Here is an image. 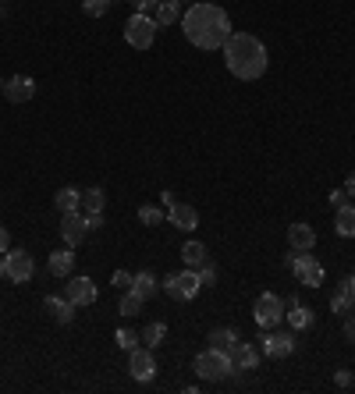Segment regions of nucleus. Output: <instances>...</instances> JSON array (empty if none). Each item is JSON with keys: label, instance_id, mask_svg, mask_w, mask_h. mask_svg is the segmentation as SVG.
Listing matches in <instances>:
<instances>
[{"label": "nucleus", "instance_id": "obj_1", "mask_svg": "<svg viewBox=\"0 0 355 394\" xmlns=\"http://www.w3.org/2000/svg\"><path fill=\"white\" fill-rule=\"evenodd\" d=\"M182 32L199 50H220L231 36V18L217 4H192L182 15Z\"/></svg>", "mask_w": 355, "mask_h": 394}, {"label": "nucleus", "instance_id": "obj_2", "mask_svg": "<svg viewBox=\"0 0 355 394\" xmlns=\"http://www.w3.org/2000/svg\"><path fill=\"white\" fill-rule=\"evenodd\" d=\"M220 50H224V64H227V72H231L234 79L256 82V79L267 75L270 53H267L263 39H256L253 32H231Z\"/></svg>", "mask_w": 355, "mask_h": 394}, {"label": "nucleus", "instance_id": "obj_3", "mask_svg": "<svg viewBox=\"0 0 355 394\" xmlns=\"http://www.w3.org/2000/svg\"><path fill=\"white\" fill-rule=\"evenodd\" d=\"M192 369H196L203 380L217 383V380H224V376H231V373H234V362H231V355H227V352H220V348H206V352H199V355H196Z\"/></svg>", "mask_w": 355, "mask_h": 394}, {"label": "nucleus", "instance_id": "obj_4", "mask_svg": "<svg viewBox=\"0 0 355 394\" xmlns=\"http://www.w3.org/2000/svg\"><path fill=\"white\" fill-rule=\"evenodd\" d=\"M284 266L299 277V285H306V288H320L323 280H327V270H323V263L320 259H313L309 252H299V256H284Z\"/></svg>", "mask_w": 355, "mask_h": 394}, {"label": "nucleus", "instance_id": "obj_5", "mask_svg": "<svg viewBox=\"0 0 355 394\" xmlns=\"http://www.w3.org/2000/svg\"><path fill=\"white\" fill-rule=\"evenodd\" d=\"M160 288L174 299V302H189V299H196L199 295V273L189 266V270H182V273H170V277H163L160 280Z\"/></svg>", "mask_w": 355, "mask_h": 394}, {"label": "nucleus", "instance_id": "obj_6", "mask_svg": "<svg viewBox=\"0 0 355 394\" xmlns=\"http://www.w3.org/2000/svg\"><path fill=\"white\" fill-rule=\"evenodd\" d=\"M156 22L149 18V15H132L128 22H125V39H128V46H135V50H149L153 46V39H156Z\"/></svg>", "mask_w": 355, "mask_h": 394}, {"label": "nucleus", "instance_id": "obj_7", "mask_svg": "<svg viewBox=\"0 0 355 394\" xmlns=\"http://www.w3.org/2000/svg\"><path fill=\"white\" fill-rule=\"evenodd\" d=\"M253 316H256V327L260 330H274L281 320H284V302L274 295V292H263L253 306Z\"/></svg>", "mask_w": 355, "mask_h": 394}, {"label": "nucleus", "instance_id": "obj_8", "mask_svg": "<svg viewBox=\"0 0 355 394\" xmlns=\"http://www.w3.org/2000/svg\"><path fill=\"white\" fill-rule=\"evenodd\" d=\"M0 259H4V277L15 280V285H25V280H32V256L25 249H8L0 252Z\"/></svg>", "mask_w": 355, "mask_h": 394}, {"label": "nucleus", "instance_id": "obj_9", "mask_svg": "<svg viewBox=\"0 0 355 394\" xmlns=\"http://www.w3.org/2000/svg\"><path fill=\"white\" fill-rule=\"evenodd\" d=\"M86 235H89L86 213H79V210H72V213H61V238H65V245H68V249L82 245V242H86Z\"/></svg>", "mask_w": 355, "mask_h": 394}, {"label": "nucleus", "instance_id": "obj_10", "mask_svg": "<svg viewBox=\"0 0 355 394\" xmlns=\"http://www.w3.org/2000/svg\"><path fill=\"white\" fill-rule=\"evenodd\" d=\"M260 341H263V355L267 359H288L295 352V337L291 334H281V330H260Z\"/></svg>", "mask_w": 355, "mask_h": 394}, {"label": "nucleus", "instance_id": "obj_11", "mask_svg": "<svg viewBox=\"0 0 355 394\" xmlns=\"http://www.w3.org/2000/svg\"><path fill=\"white\" fill-rule=\"evenodd\" d=\"M128 369L139 383H149L156 376V359H153V348H132L128 352Z\"/></svg>", "mask_w": 355, "mask_h": 394}, {"label": "nucleus", "instance_id": "obj_12", "mask_svg": "<svg viewBox=\"0 0 355 394\" xmlns=\"http://www.w3.org/2000/svg\"><path fill=\"white\" fill-rule=\"evenodd\" d=\"M65 295H68L75 306H93V302L100 299V292H96V285H93L89 277H68Z\"/></svg>", "mask_w": 355, "mask_h": 394}, {"label": "nucleus", "instance_id": "obj_13", "mask_svg": "<svg viewBox=\"0 0 355 394\" xmlns=\"http://www.w3.org/2000/svg\"><path fill=\"white\" fill-rule=\"evenodd\" d=\"M167 220L174 224L178 231H196V228H199V213H196V206H189V203H174V206L167 210Z\"/></svg>", "mask_w": 355, "mask_h": 394}, {"label": "nucleus", "instance_id": "obj_14", "mask_svg": "<svg viewBox=\"0 0 355 394\" xmlns=\"http://www.w3.org/2000/svg\"><path fill=\"white\" fill-rule=\"evenodd\" d=\"M4 93H8L11 103H29V100L36 96V82H32L29 75H11L8 86H4Z\"/></svg>", "mask_w": 355, "mask_h": 394}, {"label": "nucleus", "instance_id": "obj_15", "mask_svg": "<svg viewBox=\"0 0 355 394\" xmlns=\"http://www.w3.org/2000/svg\"><path fill=\"white\" fill-rule=\"evenodd\" d=\"M284 316L291 320V330H309V327L316 323V313H313L309 306H302L299 299H291V302L284 306Z\"/></svg>", "mask_w": 355, "mask_h": 394}, {"label": "nucleus", "instance_id": "obj_16", "mask_svg": "<svg viewBox=\"0 0 355 394\" xmlns=\"http://www.w3.org/2000/svg\"><path fill=\"white\" fill-rule=\"evenodd\" d=\"M43 306H46V313H53V320H57V323H65V327L75 320V309H79L68 295H65V299H61V295H46V299H43Z\"/></svg>", "mask_w": 355, "mask_h": 394}, {"label": "nucleus", "instance_id": "obj_17", "mask_svg": "<svg viewBox=\"0 0 355 394\" xmlns=\"http://www.w3.org/2000/svg\"><path fill=\"white\" fill-rule=\"evenodd\" d=\"M288 242H291V249H299V252H309L313 245H316V231L309 228V224H291L288 228Z\"/></svg>", "mask_w": 355, "mask_h": 394}, {"label": "nucleus", "instance_id": "obj_18", "mask_svg": "<svg viewBox=\"0 0 355 394\" xmlns=\"http://www.w3.org/2000/svg\"><path fill=\"white\" fill-rule=\"evenodd\" d=\"M231 362H234V369H256L260 366V348L249 345V341H239L234 352H231Z\"/></svg>", "mask_w": 355, "mask_h": 394}, {"label": "nucleus", "instance_id": "obj_19", "mask_svg": "<svg viewBox=\"0 0 355 394\" xmlns=\"http://www.w3.org/2000/svg\"><path fill=\"white\" fill-rule=\"evenodd\" d=\"M46 266H50L53 277H72V270H75V252H72V249H57V252H50Z\"/></svg>", "mask_w": 355, "mask_h": 394}, {"label": "nucleus", "instance_id": "obj_20", "mask_svg": "<svg viewBox=\"0 0 355 394\" xmlns=\"http://www.w3.org/2000/svg\"><path fill=\"white\" fill-rule=\"evenodd\" d=\"M132 292H135V295L146 302V299H153V295L160 292V280H156L149 270H139V273L132 277Z\"/></svg>", "mask_w": 355, "mask_h": 394}, {"label": "nucleus", "instance_id": "obj_21", "mask_svg": "<svg viewBox=\"0 0 355 394\" xmlns=\"http://www.w3.org/2000/svg\"><path fill=\"white\" fill-rule=\"evenodd\" d=\"M234 345H239V330L234 327H217L210 330V348H220V352H234Z\"/></svg>", "mask_w": 355, "mask_h": 394}, {"label": "nucleus", "instance_id": "obj_22", "mask_svg": "<svg viewBox=\"0 0 355 394\" xmlns=\"http://www.w3.org/2000/svg\"><path fill=\"white\" fill-rule=\"evenodd\" d=\"M178 18H182V8H178V0H160V4L153 8V22L163 29V25H174Z\"/></svg>", "mask_w": 355, "mask_h": 394}, {"label": "nucleus", "instance_id": "obj_23", "mask_svg": "<svg viewBox=\"0 0 355 394\" xmlns=\"http://www.w3.org/2000/svg\"><path fill=\"white\" fill-rule=\"evenodd\" d=\"M334 231L341 238H355V206H341L334 217Z\"/></svg>", "mask_w": 355, "mask_h": 394}, {"label": "nucleus", "instance_id": "obj_24", "mask_svg": "<svg viewBox=\"0 0 355 394\" xmlns=\"http://www.w3.org/2000/svg\"><path fill=\"white\" fill-rule=\"evenodd\" d=\"M53 203H57V210H61V213L82 210V192H79V189H61V192L53 196Z\"/></svg>", "mask_w": 355, "mask_h": 394}, {"label": "nucleus", "instance_id": "obj_25", "mask_svg": "<svg viewBox=\"0 0 355 394\" xmlns=\"http://www.w3.org/2000/svg\"><path fill=\"white\" fill-rule=\"evenodd\" d=\"M107 206V192L103 189H86L82 192V213H103Z\"/></svg>", "mask_w": 355, "mask_h": 394}, {"label": "nucleus", "instance_id": "obj_26", "mask_svg": "<svg viewBox=\"0 0 355 394\" xmlns=\"http://www.w3.org/2000/svg\"><path fill=\"white\" fill-rule=\"evenodd\" d=\"M182 259H185L192 270H199V266L206 263V245H203V242H185V245H182Z\"/></svg>", "mask_w": 355, "mask_h": 394}, {"label": "nucleus", "instance_id": "obj_27", "mask_svg": "<svg viewBox=\"0 0 355 394\" xmlns=\"http://www.w3.org/2000/svg\"><path fill=\"white\" fill-rule=\"evenodd\" d=\"M139 337L146 341V348H156V345H163V337H167V323L153 320V323H146V330H142Z\"/></svg>", "mask_w": 355, "mask_h": 394}, {"label": "nucleus", "instance_id": "obj_28", "mask_svg": "<svg viewBox=\"0 0 355 394\" xmlns=\"http://www.w3.org/2000/svg\"><path fill=\"white\" fill-rule=\"evenodd\" d=\"M117 309H121L125 316H139V313H142V299L128 288V292H121V302H117Z\"/></svg>", "mask_w": 355, "mask_h": 394}, {"label": "nucleus", "instance_id": "obj_29", "mask_svg": "<svg viewBox=\"0 0 355 394\" xmlns=\"http://www.w3.org/2000/svg\"><path fill=\"white\" fill-rule=\"evenodd\" d=\"M114 341H117V348H121V352H132V348H139V334L128 330V327H117Z\"/></svg>", "mask_w": 355, "mask_h": 394}, {"label": "nucleus", "instance_id": "obj_30", "mask_svg": "<svg viewBox=\"0 0 355 394\" xmlns=\"http://www.w3.org/2000/svg\"><path fill=\"white\" fill-rule=\"evenodd\" d=\"M139 220L146 224V228H156V224L167 220V213H163L160 206H139Z\"/></svg>", "mask_w": 355, "mask_h": 394}, {"label": "nucleus", "instance_id": "obj_31", "mask_svg": "<svg viewBox=\"0 0 355 394\" xmlns=\"http://www.w3.org/2000/svg\"><path fill=\"white\" fill-rule=\"evenodd\" d=\"M196 273H199V285H203V288H213V285H217V266H213L210 259H206Z\"/></svg>", "mask_w": 355, "mask_h": 394}, {"label": "nucleus", "instance_id": "obj_32", "mask_svg": "<svg viewBox=\"0 0 355 394\" xmlns=\"http://www.w3.org/2000/svg\"><path fill=\"white\" fill-rule=\"evenodd\" d=\"M107 8H110V0H82V11H86L89 18H100V15H107Z\"/></svg>", "mask_w": 355, "mask_h": 394}, {"label": "nucleus", "instance_id": "obj_33", "mask_svg": "<svg viewBox=\"0 0 355 394\" xmlns=\"http://www.w3.org/2000/svg\"><path fill=\"white\" fill-rule=\"evenodd\" d=\"M132 277H135V273H128V270H114L110 285H114L117 292H128V288H132Z\"/></svg>", "mask_w": 355, "mask_h": 394}, {"label": "nucleus", "instance_id": "obj_34", "mask_svg": "<svg viewBox=\"0 0 355 394\" xmlns=\"http://www.w3.org/2000/svg\"><path fill=\"white\" fill-rule=\"evenodd\" d=\"M337 292H341V295H344V299H348V306H351V309H355V273H351V277H344V280H341V288H337Z\"/></svg>", "mask_w": 355, "mask_h": 394}, {"label": "nucleus", "instance_id": "obj_35", "mask_svg": "<svg viewBox=\"0 0 355 394\" xmlns=\"http://www.w3.org/2000/svg\"><path fill=\"white\" fill-rule=\"evenodd\" d=\"M330 309H334V313H341V316H344V313H351V306H348V299H344L341 292H334V295H330Z\"/></svg>", "mask_w": 355, "mask_h": 394}, {"label": "nucleus", "instance_id": "obj_36", "mask_svg": "<svg viewBox=\"0 0 355 394\" xmlns=\"http://www.w3.org/2000/svg\"><path fill=\"white\" fill-rule=\"evenodd\" d=\"M330 206H334V210L348 206V192H344V189H334V192H330Z\"/></svg>", "mask_w": 355, "mask_h": 394}, {"label": "nucleus", "instance_id": "obj_37", "mask_svg": "<svg viewBox=\"0 0 355 394\" xmlns=\"http://www.w3.org/2000/svg\"><path fill=\"white\" fill-rule=\"evenodd\" d=\"M334 383H337V387H351V383H355V376H351L348 369H337V373H334Z\"/></svg>", "mask_w": 355, "mask_h": 394}, {"label": "nucleus", "instance_id": "obj_38", "mask_svg": "<svg viewBox=\"0 0 355 394\" xmlns=\"http://www.w3.org/2000/svg\"><path fill=\"white\" fill-rule=\"evenodd\" d=\"M132 4L139 8V15H149V11H153V8L160 4V0H132Z\"/></svg>", "mask_w": 355, "mask_h": 394}, {"label": "nucleus", "instance_id": "obj_39", "mask_svg": "<svg viewBox=\"0 0 355 394\" xmlns=\"http://www.w3.org/2000/svg\"><path fill=\"white\" fill-rule=\"evenodd\" d=\"M86 224H89V231L103 228V213H86Z\"/></svg>", "mask_w": 355, "mask_h": 394}, {"label": "nucleus", "instance_id": "obj_40", "mask_svg": "<svg viewBox=\"0 0 355 394\" xmlns=\"http://www.w3.org/2000/svg\"><path fill=\"white\" fill-rule=\"evenodd\" d=\"M8 249H11V231L0 228V252H8Z\"/></svg>", "mask_w": 355, "mask_h": 394}, {"label": "nucleus", "instance_id": "obj_41", "mask_svg": "<svg viewBox=\"0 0 355 394\" xmlns=\"http://www.w3.org/2000/svg\"><path fill=\"white\" fill-rule=\"evenodd\" d=\"M344 337H348V341H355V316L344 320Z\"/></svg>", "mask_w": 355, "mask_h": 394}, {"label": "nucleus", "instance_id": "obj_42", "mask_svg": "<svg viewBox=\"0 0 355 394\" xmlns=\"http://www.w3.org/2000/svg\"><path fill=\"white\" fill-rule=\"evenodd\" d=\"M344 192H348V199H355V171L348 175V185H344Z\"/></svg>", "mask_w": 355, "mask_h": 394}, {"label": "nucleus", "instance_id": "obj_43", "mask_svg": "<svg viewBox=\"0 0 355 394\" xmlns=\"http://www.w3.org/2000/svg\"><path fill=\"white\" fill-rule=\"evenodd\" d=\"M160 199H163V206H167V210L178 203V199H174V192H160Z\"/></svg>", "mask_w": 355, "mask_h": 394}, {"label": "nucleus", "instance_id": "obj_44", "mask_svg": "<svg viewBox=\"0 0 355 394\" xmlns=\"http://www.w3.org/2000/svg\"><path fill=\"white\" fill-rule=\"evenodd\" d=\"M0 277H4V259H0Z\"/></svg>", "mask_w": 355, "mask_h": 394}, {"label": "nucleus", "instance_id": "obj_45", "mask_svg": "<svg viewBox=\"0 0 355 394\" xmlns=\"http://www.w3.org/2000/svg\"><path fill=\"white\" fill-rule=\"evenodd\" d=\"M4 86H8V82H4V79H0V89H4Z\"/></svg>", "mask_w": 355, "mask_h": 394}]
</instances>
